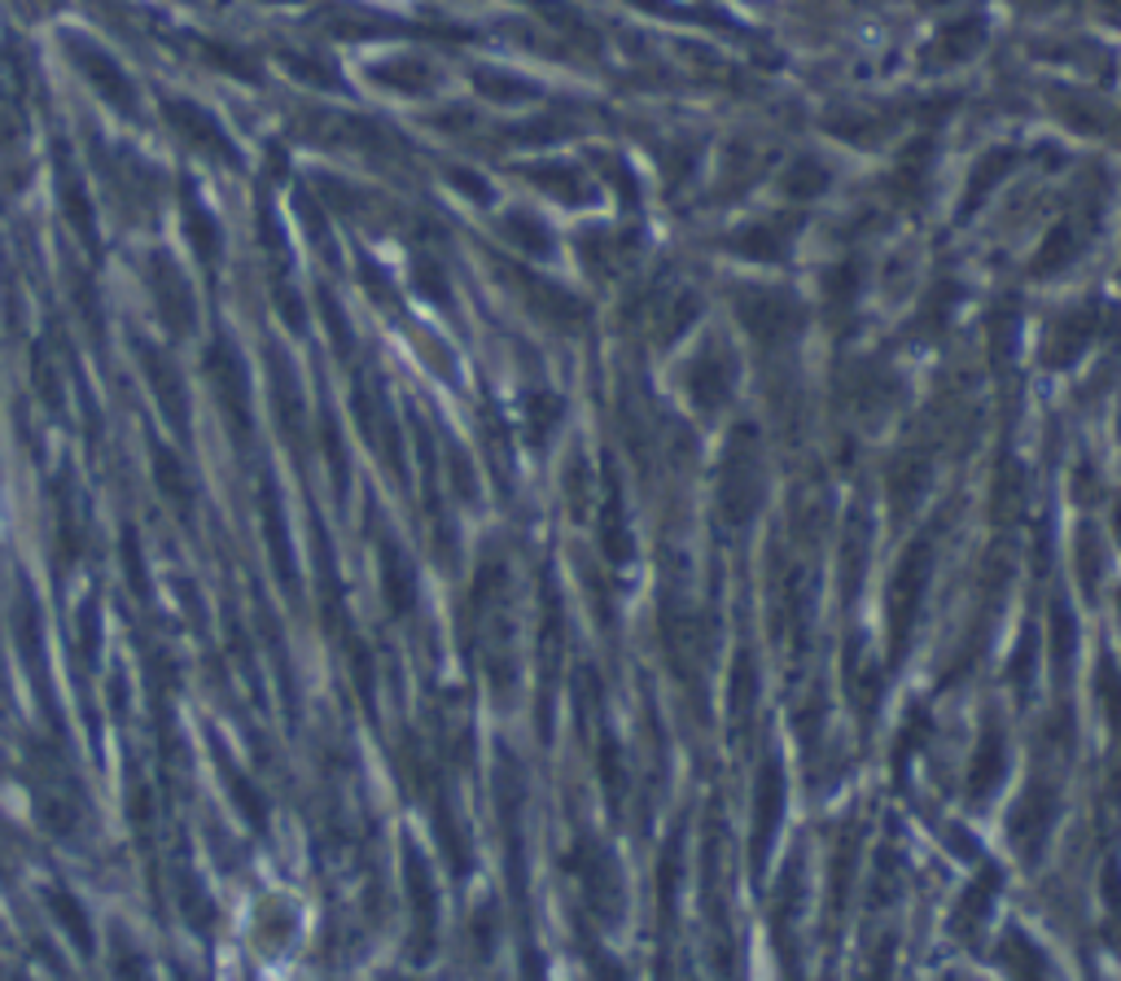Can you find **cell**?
<instances>
[{"instance_id": "1", "label": "cell", "mask_w": 1121, "mask_h": 981, "mask_svg": "<svg viewBox=\"0 0 1121 981\" xmlns=\"http://www.w3.org/2000/svg\"><path fill=\"white\" fill-rule=\"evenodd\" d=\"M1003 775V745H999V736H990L985 745L978 750V759H973V793H985L994 780Z\"/></svg>"}]
</instances>
